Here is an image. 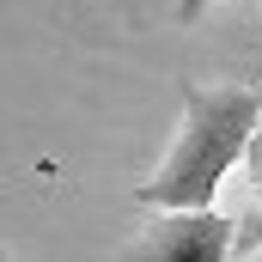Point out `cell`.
Here are the masks:
<instances>
[{
  "mask_svg": "<svg viewBox=\"0 0 262 262\" xmlns=\"http://www.w3.org/2000/svg\"><path fill=\"white\" fill-rule=\"evenodd\" d=\"M250 165H256V183H250V207H244V220L232 226V256H262V128L250 134V152H244Z\"/></svg>",
  "mask_w": 262,
  "mask_h": 262,
  "instance_id": "3957f363",
  "label": "cell"
},
{
  "mask_svg": "<svg viewBox=\"0 0 262 262\" xmlns=\"http://www.w3.org/2000/svg\"><path fill=\"white\" fill-rule=\"evenodd\" d=\"M128 256H140V262H226L232 256V220L213 213V201L207 207H159V220L140 226Z\"/></svg>",
  "mask_w": 262,
  "mask_h": 262,
  "instance_id": "7a4b0ae2",
  "label": "cell"
},
{
  "mask_svg": "<svg viewBox=\"0 0 262 262\" xmlns=\"http://www.w3.org/2000/svg\"><path fill=\"white\" fill-rule=\"evenodd\" d=\"M201 6H207V0H183V18H189V12H201Z\"/></svg>",
  "mask_w": 262,
  "mask_h": 262,
  "instance_id": "277c9868",
  "label": "cell"
},
{
  "mask_svg": "<svg viewBox=\"0 0 262 262\" xmlns=\"http://www.w3.org/2000/svg\"><path fill=\"white\" fill-rule=\"evenodd\" d=\"M262 128V92L250 85H183V122L159 171L134 189L146 207H207L244 165Z\"/></svg>",
  "mask_w": 262,
  "mask_h": 262,
  "instance_id": "6da1fadb",
  "label": "cell"
}]
</instances>
